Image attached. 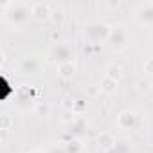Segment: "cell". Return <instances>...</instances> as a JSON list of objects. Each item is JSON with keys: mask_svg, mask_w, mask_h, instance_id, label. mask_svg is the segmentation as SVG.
<instances>
[{"mask_svg": "<svg viewBox=\"0 0 153 153\" xmlns=\"http://www.w3.org/2000/svg\"><path fill=\"white\" fill-rule=\"evenodd\" d=\"M144 68H146V72L153 74V58H151V59H148V61L144 63Z\"/></svg>", "mask_w": 153, "mask_h": 153, "instance_id": "6", "label": "cell"}, {"mask_svg": "<svg viewBox=\"0 0 153 153\" xmlns=\"http://www.w3.org/2000/svg\"><path fill=\"white\" fill-rule=\"evenodd\" d=\"M74 70H76V67H74V63H72V61H65V63H61V65H59V72H61L63 76H72V74H74Z\"/></svg>", "mask_w": 153, "mask_h": 153, "instance_id": "3", "label": "cell"}, {"mask_svg": "<svg viewBox=\"0 0 153 153\" xmlns=\"http://www.w3.org/2000/svg\"><path fill=\"white\" fill-rule=\"evenodd\" d=\"M33 15H36L38 18H47L49 15H51V7L47 6V4H34L33 6Z\"/></svg>", "mask_w": 153, "mask_h": 153, "instance_id": "1", "label": "cell"}, {"mask_svg": "<svg viewBox=\"0 0 153 153\" xmlns=\"http://www.w3.org/2000/svg\"><path fill=\"white\" fill-rule=\"evenodd\" d=\"M99 144H101L103 148H110V146L115 144V140H114V137H112L110 133H103V135L99 137Z\"/></svg>", "mask_w": 153, "mask_h": 153, "instance_id": "4", "label": "cell"}, {"mask_svg": "<svg viewBox=\"0 0 153 153\" xmlns=\"http://www.w3.org/2000/svg\"><path fill=\"white\" fill-rule=\"evenodd\" d=\"M148 85H149L148 81H144V83L140 81V83H139V90H148Z\"/></svg>", "mask_w": 153, "mask_h": 153, "instance_id": "7", "label": "cell"}, {"mask_svg": "<svg viewBox=\"0 0 153 153\" xmlns=\"http://www.w3.org/2000/svg\"><path fill=\"white\" fill-rule=\"evenodd\" d=\"M101 88H103L105 92H114V90L117 88V81L112 79V78H108V76H105L103 81H101Z\"/></svg>", "mask_w": 153, "mask_h": 153, "instance_id": "2", "label": "cell"}, {"mask_svg": "<svg viewBox=\"0 0 153 153\" xmlns=\"http://www.w3.org/2000/svg\"><path fill=\"white\" fill-rule=\"evenodd\" d=\"M106 76L117 81L121 76H123V70H121V67H117V65H115V67H110V68H108V74H106Z\"/></svg>", "mask_w": 153, "mask_h": 153, "instance_id": "5", "label": "cell"}]
</instances>
